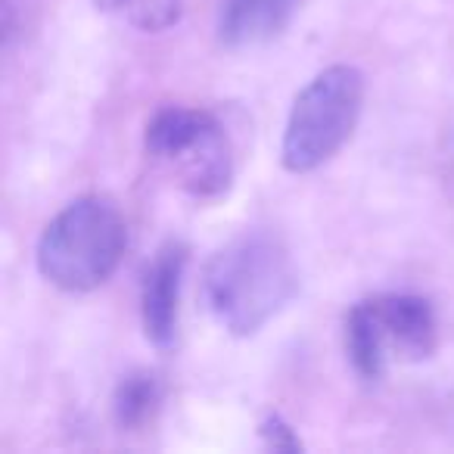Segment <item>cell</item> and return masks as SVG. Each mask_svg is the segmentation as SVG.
<instances>
[{"label": "cell", "mask_w": 454, "mask_h": 454, "mask_svg": "<svg viewBox=\"0 0 454 454\" xmlns=\"http://www.w3.org/2000/svg\"><path fill=\"white\" fill-rule=\"evenodd\" d=\"M128 249V221L109 196H78L38 240L41 278L63 293H90L121 265Z\"/></svg>", "instance_id": "obj_2"}, {"label": "cell", "mask_w": 454, "mask_h": 454, "mask_svg": "<svg viewBox=\"0 0 454 454\" xmlns=\"http://www.w3.org/2000/svg\"><path fill=\"white\" fill-rule=\"evenodd\" d=\"M259 435L265 439L268 448H274V451H302V439H299L296 429H293L280 414H268L265 420L259 423Z\"/></svg>", "instance_id": "obj_9"}, {"label": "cell", "mask_w": 454, "mask_h": 454, "mask_svg": "<svg viewBox=\"0 0 454 454\" xmlns=\"http://www.w3.org/2000/svg\"><path fill=\"white\" fill-rule=\"evenodd\" d=\"M128 4H131V0H94L97 10H103V13H121V16H125Z\"/></svg>", "instance_id": "obj_10"}, {"label": "cell", "mask_w": 454, "mask_h": 454, "mask_svg": "<svg viewBox=\"0 0 454 454\" xmlns=\"http://www.w3.org/2000/svg\"><path fill=\"white\" fill-rule=\"evenodd\" d=\"M162 380L153 371H134L119 380L113 392V417L119 429H140L156 417L162 404Z\"/></svg>", "instance_id": "obj_8"}, {"label": "cell", "mask_w": 454, "mask_h": 454, "mask_svg": "<svg viewBox=\"0 0 454 454\" xmlns=\"http://www.w3.org/2000/svg\"><path fill=\"white\" fill-rule=\"evenodd\" d=\"M435 340L433 305L411 293L364 299L346 315V352L361 380H383L392 361H427Z\"/></svg>", "instance_id": "obj_5"}, {"label": "cell", "mask_w": 454, "mask_h": 454, "mask_svg": "<svg viewBox=\"0 0 454 454\" xmlns=\"http://www.w3.org/2000/svg\"><path fill=\"white\" fill-rule=\"evenodd\" d=\"M299 0H224L218 16V35L227 44H259L286 28Z\"/></svg>", "instance_id": "obj_7"}, {"label": "cell", "mask_w": 454, "mask_h": 454, "mask_svg": "<svg viewBox=\"0 0 454 454\" xmlns=\"http://www.w3.org/2000/svg\"><path fill=\"white\" fill-rule=\"evenodd\" d=\"M187 259L190 253L181 240L162 243L140 284V321L146 340L159 352H171L177 346V302H181Z\"/></svg>", "instance_id": "obj_6"}, {"label": "cell", "mask_w": 454, "mask_h": 454, "mask_svg": "<svg viewBox=\"0 0 454 454\" xmlns=\"http://www.w3.org/2000/svg\"><path fill=\"white\" fill-rule=\"evenodd\" d=\"M146 156L196 200H218L234 184V146L206 109L162 106L144 131Z\"/></svg>", "instance_id": "obj_4"}, {"label": "cell", "mask_w": 454, "mask_h": 454, "mask_svg": "<svg viewBox=\"0 0 454 454\" xmlns=\"http://www.w3.org/2000/svg\"><path fill=\"white\" fill-rule=\"evenodd\" d=\"M364 109V75L358 66L336 63L317 72L296 94L280 140V165L309 175L336 156L355 134Z\"/></svg>", "instance_id": "obj_3"}, {"label": "cell", "mask_w": 454, "mask_h": 454, "mask_svg": "<svg viewBox=\"0 0 454 454\" xmlns=\"http://www.w3.org/2000/svg\"><path fill=\"white\" fill-rule=\"evenodd\" d=\"M299 293V271L284 240L247 231L227 240L202 271V296L215 321L237 340L255 336Z\"/></svg>", "instance_id": "obj_1"}]
</instances>
